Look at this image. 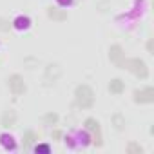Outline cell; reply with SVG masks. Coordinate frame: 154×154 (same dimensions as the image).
<instances>
[{
	"mask_svg": "<svg viewBox=\"0 0 154 154\" xmlns=\"http://www.w3.org/2000/svg\"><path fill=\"white\" fill-rule=\"evenodd\" d=\"M11 29V24L8 22V20H4V18H0V31H4V33H8Z\"/></svg>",
	"mask_w": 154,
	"mask_h": 154,
	"instance_id": "2e32d148",
	"label": "cell"
},
{
	"mask_svg": "<svg viewBox=\"0 0 154 154\" xmlns=\"http://www.w3.org/2000/svg\"><path fill=\"white\" fill-rule=\"evenodd\" d=\"M36 150H45V152H47L49 147H47V145H42V147H36Z\"/></svg>",
	"mask_w": 154,
	"mask_h": 154,
	"instance_id": "e0dca14e",
	"label": "cell"
},
{
	"mask_svg": "<svg viewBox=\"0 0 154 154\" xmlns=\"http://www.w3.org/2000/svg\"><path fill=\"white\" fill-rule=\"evenodd\" d=\"M74 98H76V105L82 109H89L94 103V93L89 85H78L74 91Z\"/></svg>",
	"mask_w": 154,
	"mask_h": 154,
	"instance_id": "6da1fadb",
	"label": "cell"
},
{
	"mask_svg": "<svg viewBox=\"0 0 154 154\" xmlns=\"http://www.w3.org/2000/svg\"><path fill=\"white\" fill-rule=\"evenodd\" d=\"M58 2H62V4H71L72 0H58Z\"/></svg>",
	"mask_w": 154,
	"mask_h": 154,
	"instance_id": "ac0fdd59",
	"label": "cell"
},
{
	"mask_svg": "<svg viewBox=\"0 0 154 154\" xmlns=\"http://www.w3.org/2000/svg\"><path fill=\"white\" fill-rule=\"evenodd\" d=\"M13 24H15V27H17V29H27V27H29V24H31V20H29L27 17H18Z\"/></svg>",
	"mask_w": 154,
	"mask_h": 154,
	"instance_id": "8fae6325",
	"label": "cell"
},
{
	"mask_svg": "<svg viewBox=\"0 0 154 154\" xmlns=\"http://www.w3.org/2000/svg\"><path fill=\"white\" fill-rule=\"evenodd\" d=\"M127 152H131V154H132V152H138V154H141V152H143V149H141L140 145H136V143H131V145L127 147Z\"/></svg>",
	"mask_w": 154,
	"mask_h": 154,
	"instance_id": "9a60e30c",
	"label": "cell"
},
{
	"mask_svg": "<svg viewBox=\"0 0 154 154\" xmlns=\"http://www.w3.org/2000/svg\"><path fill=\"white\" fill-rule=\"evenodd\" d=\"M109 58H111L116 65L122 67V63H123V49H122L120 45H112L111 51H109Z\"/></svg>",
	"mask_w": 154,
	"mask_h": 154,
	"instance_id": "52a82bcc",
	"label": "cell"
},
{
	"mask_svg": "<svg viewBox=\"0 0 154 154\" xmlns=\"http://www.w3.org/2000/svg\"><path fill=\"white\" fill-rule=\"evenodd\" d=\"M35 140H36V134H35L33 131H27V132L24 134V145H26V147H29Z\"/></svg>",
	"mask_w": 154,
	"mask_h": 154,
	"instance_id": "4fadbf2b",
	"label": "cell"
},
{
	"mask_svg": "<svg viewBox=\"0 0 154 154\" xmlns=\"http://www.w3.org/2000/svg\"><path fill=\"white\" fill-rule=\"evenodd\" d=\"M44 122H45L47 125H54V123L58 122V114H56V112H47V114L44 116Z\"/></svg>",
	"mask_w": 154,
	"mask_h": 154,
	"instance_id": "7c38bea8",
	"label": "cell"
},
{
	"mask_svg": "<svg viewBox=\"0 0 154 154\" xmlns=\"http://www.w3.org/2000/svg\"><path fill=\"white\" fill-rule=\"evenodd\" d=\"M8 85H9V89H11V93H13L15 96H20V94L26 93V84H24V78H22L20 74H13V76H9Z\"/></svg>",
	"mask_w": 154,
	"mask_h": 154,
	"instance_id": "277c9868",
	"label": "cell"
},
{
	"mask_svg": "<svg viewBox=\"0 0 154 154\" xmlns=\"http://www.w3.org/2000/svg\"><path fill=\"white\" fill-rule=\"evenodd\" d=\"M122 69H129L131 72H134V74L138 76V78H141V80H145L147 76H149V69H147L145 62H143V60H140V58L123 60V63H122Z\"/></svg>",
	"mask_w": 154,
	"mask_h": 154,
	"instance_id": "7a4b0ae2",
	"label": "cell"
},
{
	"mask_svg": "<svg viewBox=\"0 0 154 154\" xmlns=\"http://www.w3.org/2000/svg\"><path fill=\"white\" fill-rule=\"evenodd\" d=\"M47 15H49V18H53V20H58V22H63V20H67V13H65V11H60V9H56V8H49V9H47Z\"/></svg>",
	"mask_w": 154,
	"mask_h": 154,
	"instance_id": "9c48e42d",
	"label": "cell"
},
{
	"mask_svg": "<svg viewBox=\"0 0 154 154\" xmlns=\"http://www.w3.org/2000/svg\"><path fill=\"white\" fill-rule=\"evenodd\" d=\"M134 102L136 103H152L154 102V89L145 87V89L134 91Z\"/></svg>",
	"mask_w": 154,
	"mask_h": 154,
	"instance_id": "5b68a950",
	"label": "cell"
},
{
	"mask_svg": "<svg viewBox=\"0 0 154 154\" xmlns=\"http://www.w3.org/2000/svg\"><path fill=\"white\" fill-rule=\"evenodd\" d=\"M85 129L93 134V143L96 145V147H102V129H100V123H98V120H94V118H87L85 120Z\"/></svg>",
	"mask_w": 154,
	"mask_h": 154,
	"instance_id": "3957f363",
	"label": "cell"
},
{
	"mask_svg": "<svg viewBox=\"0 0 154 154\" xmlns=\"http://www.w3.org/2000/svg\"><path fill=\"white\" fill-rule=\"evenodd\" d=\"M109 91H111L112 94H122V93L125 91V84H123L120 78H114V80L109 84Z\"/></svg>",
	"mask_w": 154,
	"mask_h": 154,
	"instance_id": "30bf717a",
	"label": "cell"
},
{
	"mask_svg": "<svg viewBox=\"0 0 154 154\" xmlns=\"http://www.w3.org/2000/svg\"><path fill=\"white\" fill-rule=\"evenodd\" d=\"M0 123H2V127L4 129H9V127H13L15 123H17V114H15V111H6L4 112V116H2V122H0Z\"/></svg>",
	"mask_w": 154,
	"mask_h": 154,
	"instance_id": "ba28073f",
	"label": "cell"
},
{
	"mask_svg": "<svg viewBox=\"0 0 154 154\" xmlns=\"http://www.w3.org/2000/svg\"><path fill=\"white\" fill-rule=\"evenodd\" d=\"M112 122H114V127H116V129H122V127L125 125V118H123L122 114H114V116H112Z\"/></svg>",
	"mask_w": 154,
	"mask_h": 154,
	"instance_id": "5bb4252c",
	"label": "cell"
},
{
	"mask_svg": "<svg viewBox=\"0 0 154 154\" xmlns=\"http://www.w3.org/2000/svg\"><path fill=\"white\" fill-rule=\"evenodd\" d=\"M60 74H62L60 65L51 63V65H47V69H45V80H49V82H56V80L60 78Z\"/></svg>",
	"mask_w": 154,
	"mask_h": 154,
	"instance_id": "8992f818",
	"label": "cell"
}]
</instances>
